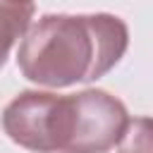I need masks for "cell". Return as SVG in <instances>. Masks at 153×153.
I'll return each mask as SVG.
<instances>
[{
    "mask_svg": "<svg viewBox=\"0 0 153 153\" xmlns=\"http://www.w3.org/2000/svg\"><path fill=\"white\" fill-rule=\"evenodd\" d=\"M31 14V0H0V67L14 41L26 31Z\"/></svg>",
    "mask_w": 153,
    "mask_h": 153,
    "instance_id": "cell-3",
    "label": "cell"
},
{
    "mask_svg": "<svg viewBox=\"0 0 153 153\" xmlns=\"http://www.w3.org/2000/svg\"><path fill=\"white\" fill-rule=\"evenodd\" d=\"M2 122L12 141L38 153H100L120 143L129 120L117 98L86 91L22 93L7 105Z\"/></svg>",
    "mask_w": 153,
    "mask_h": 153,
    "instance_id": "cell-1",
    "label": "cell"
},
{
    "mask_svg": "<svg viewBox=\"0 0 153 153\" xmlns=\"http://www.w3.org/2000/svg\"><path fill=\"white\" fill-rule=\"evenodd\" d=\"M127 48V26L110 14L43 17L19 45V67L43 86L98 79Z\"/></svg>",
    "mask_w": 153,
    "mask_h": 153,
    "instance_id": "cell-2",
    "label": "cell"
},
{
    "mask_svg": "<svg viewBox=\"0 0 153 153\" xmlns=\"http://www.w3.org/2000/svg\"><path fill=\"white\" fill-rule=\"evenodd\" d=\"M120 153H153V120L139 117L127 122L120 139Z\"/></svg>",
    "mask_w": 153,
    "mask_h": 153,
    "instance_id": "cell-4",
    "label": "cell"
}]
</instances>
